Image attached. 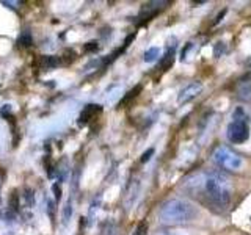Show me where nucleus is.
<instances>
[{"instance_id": "obj_8", "label": "nucleus", "mask_w": 251, "mask_h": 235, "mask_svg": "<svg viewBox=\"0 0 251 235\" xmlns=\"http://www.w3.org/2000/svg\"><path fill=\"white\" fill-rule=\"evenodd\" d=\"M159 57H160L159 47H149L143 55V60H145V63H154V61L159 60Z\"/></svg>"}, {"instance_id": "obj_10", "label": "nucleus", "mask_w": 251, "mask_h": 235, "mask_svg": "<svg viewBox=\"0 0 251 235\" xmlns=\"http://www.w3.org/2000/svg\"><path fill=\"white\" fill-rule=\"evenodd\" d=\"M140 190V184L138 180H133V191H129L127 196H126V206H132L137 199V193Z\"/></svg>"}, {"instance_id": "obj_13", "label": "nucleus", "mask_w": 251, "mask_h": 235, "mask_svg": "<svg viewBox=\"0 0 251 235\" xmlns=\"http://www.w3.org/2000/svg\"><path fill=\"white\" fill-rule=\"evenodd\" d=\"M152 154H154V149H149L148 152H145L143 155H141V162H143V163L148 162L149 159H151V155H152Z\"/></svg>"}, {"instance_id": "obj_6", "label": "nucleus", "mask_w": 251, "mask_h": 235, "mask_svg": "<svg viewBox=\"0 0 251 235\" xmlns=\"http://www.w3.org/2000/svg\"><path fill=\"white\" fill-rule=\"evenodd\" d=\"M100 112V107L99 105H94V104H91V105H86L85 108H83V112H82V115H80V124H85V122H88L91 118L96 115V113H99Z\"/></svg>"}, {"instance_id": "obj_2", "label": "nucleus", "mask_w": 251, "mask_h": 235, "mask_svg": "<svg viewBox=\"0 0 251 235\" xmlns=\"http://www.w3.org/2000/svg\"><path fill=\"white\" fill-rule=\"evenodd\" d=\"M196 216H198V209L187 199H170L163 204L159 212L160 221L171 226L190 223Z\"/></svg>"}, {"instance_id": "obj_11", "label": "nucleus", "mask_w": 251, "mask_h": 235, "mask_svg": "<svg viewBox=\"0 0 251 235\" xmlns=\"http://www.w3.org/2000/svg\"><path fill=\"white\" fill-rule=\"evenodd\" d=\"M19 43H21L22 46H30V44H31V36H30L28 31H25V33H24V35L21 36Z\"/></svg>"}, {"instance_id": "obj_3", "label": "nucleus", "mask_w": 251, "mask_h": 235, "mask_svg": "<svg viewBox=\"0 0 251 235\" xmlns=\"http://www.w3.org/2000/svg\"><path fill=\"white\" fill-rule=\"evenodd\" d=\"M247 119L248 118L242 112V108H239L237 112L232 115V121L227 124V129H226V137L231 143L242 144L250 138V125Z\"/></svg>"}, {"instance_id": "obj_7", "label": "nucleus", "mask_w": 251, "mask_h": 235, "mask_svg": "<svg viewBox=\"0 0 251 235\" xmlns=\"http://www.w3.org/2000/svg\"><path fill=\"white\" fill-rule=\"evenodd\" d=\"M63 65V61L60 57H43L41 58V66L46 69H53Z\"/></svg>"}, {"instance_id": "obj_15", "label": "nucleus", "mask_w": 251, "mask_h": 235, "mask_svg": "<svg viewBox=\"0 0 251 235\" xmlns=\"http://www.w3.org/2000/svg\"><path fill=\"white\" fill-rule=\"evenodd\" d=\"M173 235H177V234H173Z\"/></svg>"}, {"instance_id": "obj_5", "label": "nucleus", "mask_w": 251, "mask_h": 235, "mask_svg": "<svg viewBox=\"0 0 251 235\" xmlns=\"http://www.w3.org/2000/svg\"><path fill=\"white\" fill-rule=\"evenodd\" d=\"M201 91H202V83L201 82L188 83L187 86H184V88L179 91V94H177V104L182 105V104H187V102L193 100Z\"/></svg>"}, {"instance_id": "obj_12", "label": "nucleus", "mask_w": 251, "mask_h": 235, "mask_svg": "<svg viewBox=\"0 0 251 235\" xmlns=\"http://www.w3.org/2000/svg\"><path fill=\"white\" fill-rule=\"evenodd\" d=\"M52 191L55 193V199L60 201L61 199V188H60V184L58 182L52 185Z\"/></svg>"}, {"instance_id": "obj_14", "label": "nucleus", "mask_w": 251, "mask_h": 235, "mask_svg": "<svg viewBox=\"0 0 251 235\" xmlns=\"http://www.w3.org/2000/svg\"><path fill=\"white\" fill-rule=\"evenodd\" d=\"M3 5H11V8H19L18 5H22V2H3Z\"/></svg>"}, {"instance_id": "obj_1", "label": "nucleus", "mask_w": 251, "mask_h": 235, "mask_svg": "<svg viewBox=\"0 0 251 235\" xmlns=\"http://www.w3.org/2000/svg\"><path fill=\"white\" fill-rule=\"evenodd\" d=\"M193 193H202L204 198L214 207H226L231 201V180L222 172H206L190 177L185 182Z\"/></svg>"}, {"instance_id": "obj_9", "label": "nucleus", "mask_w": 251, "mask_h": 235, "mask_svg": "<svg viewBox=\"0 0 251 235\" xmlns=\"http://www.w3.org/2000/svg\"><path fill=\"white\" fill-rule=\"evenodd\" d=\"M71 216H73V202H71V199L66 202V206L63 207V213H61V221L63 224H68L71 221Z\"/></svg>"}, {"instance_id": "obj_4", "label": "nucleus", "mask_w": 251, "mask_h": 235, "mask_svg": "<svg viewBox=\"0 0 251 235\" xmlns=\"http://www.w3.org/2000/svg\"><path fill=\"white\" fill-rule=\"evenodd\" d=\"M212 157H214V162L220 168H225L229 171H239L243 166L242 157L226 146H218L214 151V154H212Z\"/></svg>"}]
</instances>
